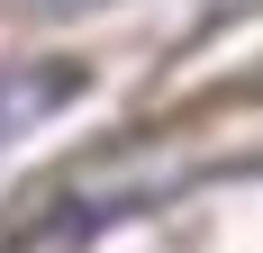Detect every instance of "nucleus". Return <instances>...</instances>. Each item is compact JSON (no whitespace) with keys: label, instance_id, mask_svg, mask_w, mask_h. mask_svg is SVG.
Instances as JSON below:
<instances>
[{"label":"nucleus","instance_id":"f257e3e1","mask_svg":"<svg viewBox=\"0 0 263 253\" xmlns=\"http://www.w3.org/2000/svg\"><path fill=\"white\" fill-rule=\"evenodd\" d=\"M73 91H82V64H36V73H9V81H0V145H9V136H27L46 109L73 100Z\"/></svg>","mask_w":263,"mask_h":253}]
</instances>
